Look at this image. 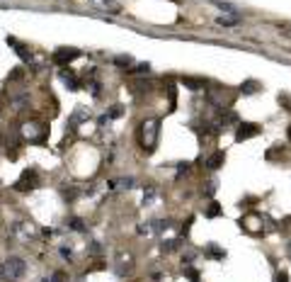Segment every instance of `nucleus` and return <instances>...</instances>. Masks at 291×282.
Instances as JSON below:
<instances>
[{
  "mask_svg": "<svg viewBox=\"0 0 291 282\" xmlns=\"http://www.w3.org/2000/svg\"><path fill=\"white\" fill-rule=\"evenodd\" d=\"M238 224L243 226L248 234H272V231H277V222L269 214H262V212H257V209L243 214L238 219Z\"/></svg>",
  "mask_w": 291,
  "mask_h": 282,
  "instance_id": "obj_1",
  "label": "nucleus"
},
{
  "mask_svg": "<svg viewBox=\"0 0 291 282\" xmlns=\"http://www.w3.org/2000/svg\"><path fill=\"white\" fill-rule=\"evenodd\" d=\"M158 129H160V119H155V117H148L146 122H141L139 144L146 154H153V149H155V144H158Z\"/></svg>",
  "mask_w": 291,
  "mask_h": 282,
  "instance_id": "obj_2",
  "label": "nucleus"
},
{
  "mask_svg": "<svg viewBox=\"0 0 291 282\" xmlns=\"http://www.w3.org/2000/svg\"><path fill=\"white\" fill-rule=\"evenodd\" d=\"M25 270H27V265H25V260L22 258H8L5 263H3V268H0V277L8 282H15L20 280L22 275H25Z\"/></svg>",
  "mask_w": 291,
  "mask_h": 282,
  "instance_id": "obj_3",
  "label": "nucleus"
},
{
  "mask_svg": "<svg viewBox=\"0 0 291 282\" xmlns=\"http://www.w3.org/2000/svg\"><path fill=\"white\" fill-rule=\"evenodd\" d=\"M22 136H25L29 144H44L46 136H49V127H46L44 122L32 119V122H27V124H22Z\"/></svg>",
  "mask_w": 291,
  "mask_h": 282,
  "instance_id": "obj_4",
  "label": "nucleus"
},
{
  "mask_svg": "<svg viewBox=\"0 0 291 282\" xmlns=\"http://www.w3.org/2000/svg\"><path fill=\"white\" fill-rule=\"evenodd\" d=\"M37 185H39V173L34 168H27L20 175V180L15 183V190H17V192H29V190H34Z\"/></svg>",
  "mask_w": 291,
  "mask_h": 282,
  "instance_id": "obj_5",
  "label": "nucleus"
},
{
  "mask_svg": "<svg viewBox=\"0 0 291 282\" xmlns=\"http://www.w3.org/2000/svg\"><path fill=\"white\" fill-rule=\"evenodd\" d=\"M207 100L214 105V107L223 110V107H231V105H233L236 95H233V93H228V90H211V93L207 95Z\"/></svg>",
  "mask_w": 291,
  "mask_h": 282,
  "instance_id": "obj_6",
  "label": "nucleus"
},
{
  "mask_svg": "<svg viewBox=\"0 0 291 282\" xmlns=\"http://www.w3.org/2000/svg\"><path fill=\"white\" fill-rule=\"evenodd\" d=\"M75 58H80V49H75V46H58L54 51V63L58 66H66Z\"/></svg>",
  "mask_w": 291,
  "mask_h": 282,
  "instance_id": "obj_7",
  "label": "nucleus"
},
{
  "mask_svg": "<svg viewBox=\"0 0 291 282\" xmlns=\"http://www.w3.org/2000/svg\"><path fill=\"white\" fill-rule=\"evenodd\" d=\"M260 134V124H255V122H243V124H238V131H236V141H248L252 136H257Z\"/></svg>",
  "mask_w": 291,
  "mask_h": 282,
  "instance_id": "obj_8",
  "label": "nucleus"
},
{
  "mask_svg": "<svg viewBox=\"0 0 291 282\" xmlns=\"http://www.w3.org/2000/svg\"><path fill=\"white\" fill-rule=\"evenodd\" d=\"M131 265H134L131 253H119L117 255V272H119V275H126V272L131 270Z\"/></svg>",
  "mask_w": 291,
  "mask_h": 282,
  "instance_id": "obj_9",
  "label": "nucleus"
},
{
  "mask_svg": "<svg viewBox=\"0 0 291 282\" xmlns=\"http://www.w3.org/2000/svg\"><path fill=\"white\" fill-rule=\"evenodd\" d=\"M8 44H10L15 51L20 54V58H22V61H32V54H29V49H27V46H25L22 42H17L15 37H8Z\"/></svg>",
  "mask_w": 291,
  "mask_h": 282,
  "instance_id": "obj_10",
  "label": "nucleus"
},
{
  "mask_svg": "<svg viewBox=\"0 0 291 282\" xmlns=\"http://www.w3.org/2000/svg\"><path fill=\"white\" fill-rule=\"evenodd\" d=\"M58 76H61V81H63V83L68 85L70 90H78V88H80V81L75 78V73H73L70 68H63L61 73H58Z\"/></svg>",
  "mask_w": 291,
  "mask_h": 282,
  "instance_id": "obj_11",
  "label": "nucleus"
},
{
  "mask_svg": "<svg viewBox=\"0 0 291 282\" xmlns=\"http://www.w3.org/2000/svg\"><path fill=\"white\" fill-rule=\"evenodd\" d=\"M129 187H134V180L131 178H117V180H110V190L114 192H124Z\"/></svg>",
  "mask_w": 291,
  "mask_h": 282,
  "instance_id": "obj_12",
  "label": "nucleus"
},
{
  "mask_svg": "<svg viewBox=\"0 0 291 282\" xmlns=\"http://www.w3.org/2000/svg\"><path fill=\"white\" fill-rule=\"evenodd\" d=\"M223 161H226V154H223V151H214V154H211V156L207 158V168H209V170L221 168Z\"/></svg>",
  "mask_w": 291,
  "mask_h": 282,
  "instance_id": "obj_13",
  "label": "nucleus"
},
{
  "mask_svg": "<svg viewBox=\"0 0 291 282\" xmlns=\"http://www.w3.org/2000/svg\"><path fill=\"white\" fill-rule=\"evenodd\" d=\"M204 255H207V258H214V260H223V258H226V251L219 248L216 243H209L207 251H204Z\"/></svg>",
  "mask_w": 291,
  "mask_h": 282,
  "instance_id": "obj_14",
  "label": "nucleus"
},
{
  "mask_svg": "<svg viewBox=\"0 0 291 282\" xmlns=\"http://www.w3.org/2000/svg\"><path fill=\"white\" fill-rule=\"evenodd\" d=\"M260 88H262V85L257 83V81H245V83L240 85V93H243V95H255Z\"/></svg>",
  "mask_w": 291,
  "mask_h": 282,
  "instance_id": "obj_15",
  "label": "nucleus"
},
{
  "mask_svg": "<svg viewBox=\"0 0 291 282\" xmlns=\"http://www.w3.org/2000/svg\"><path fill=\"white\" fill-rule=\"evenodd\" d=\"M182 272H184V277H189V282H199V270L192 268L189 263H182Z\"/></svg>",
  "mask_w": 291,
  "mask_h": 282,
  "instance_id": "obj_16",
  "label": "nucleus"
},
{
  "mask_svg": "<svg viewBox=\"0 0 291 282\" xmlns=\"http://www.w3.org/2000/svg\"><path fill=\"white\" fill-rule=\"evenodd\" d=\"M85 119H90V114L78 107V110H75V114L70 117V127H78V124H80V122H85Z\"/></svg>",
  "mask_w": 291,
  "mask_h": 282,
  "instance_id": "obj_17",
  "label": "nucleus"
},
{
  "mask_svg": "<svg viewBox=\"0 0 291 282\" xmlns=\"http://www.w3.org/2000/svg\"><path fill=\"white\" fill-rule=\"evenodd\" d=\"M180 243H182V239H172V241H163V253H172V251H177L180 248Z\"/></svg>",
  "mask_w": 291,
  "mask_h": 282,
  "instance_id": "obj_18",
  "label": "nucleus"
},
{
  "mask_svg": "<svg viewBox=\"0 0 291 282\" xmlns=\"http://www.w3.org/2000/svg\"><path fill=\"white\" fill-rule=\"evenodd\" d=\"M97 8H102V10H112V13H117L119 8H117V3L114 0H92Z\"/></svg>",
  "mask_w": 291,
  "mask_h": 282,
  "instance_id": "obj_19",
  "label": "nucleus"
},
{
  "mask_svg": "<svg viewBox=\"0 0 291 282\" xmlns=\"http://www.w3.org/2000/svg\"><path fill=\"white\" fill-rule=\"evenodd\" d=\"M204 214H207L209 219H214V217H221V204H219V202H211Z\"/></svg>",
  "mask_w": 291,
  "mask_h": 282,
  "instance_id": "obj_20",
  "label": "nucleus"
},
{
  "mask_svg": "<svg viewBox=\"0 0 291 282\" xmlns=\"http://www.w3.org/2000/svg\"><path fill=\"white\" fill-rule=\"evenodd\" d=\"M61 197L66 199V202H73V199L78 197V190L75 187H61Z\"/></svg>",
  "mask_w": 291,
  "mask_h": 282,
  "instance_id": "obj_21",
  "label": "nucleus"
},
{
  "mask_svg": "<svg viewBox=\"0 0 291 282\" xmlns=\"http://www.w3.org/2000/svg\"><path fill=\"white\" fill-rule=\"evenodd\" d=\"M182 83L187 88H192V90H202L204 88V81H197V78H182Z\"/></svg>",
  "mask_w": 291,
  "mask_h": 282,
  "instance_id": "obj_22",
  "label": "nucleus"
},
{
  "mask_svg": "<svg viewBox=\"0 0 291 282\" xmlns=\"http://www.w3.org/2000/svg\"><path fill=\"white\" fill-rule=\"evenodd\" d=\"M216 8H221V10H226V13H231V15H236V8L231 5V3H226V0H211Z\"/></svg>",
  "mask_w": 291,
  "mask_h": 282,
  "instance_id": "obj_23",
  "label": "nucleus"
},
{
  "mask_svg": "<svg viewBox=\"0 0 291 282\" xmlns=\"http://www.w3.org/2000/svg\"><path fill=\"white\" fill-rule=\"evenodd\" d=\"M114 63H117V66H122V68H126V66H134V58L126 54V56H117V58H114Z\"/></svg>",
  "mask_w": 291,
  "mask_h": 282,
  "instance_id": "obj_24",
  "label": "nucleus"
},
{
  "mask_svg": "<svg viewBox=\"0 0 291 282\" xmlns=\"http://www.w3.org/2000/svg\"><path fill=\"white\" fill-rule=\"evenodd\" d=\"M216 22H219V25H223V27H233V25H238L240 20H238V17H219Z\"/></svg>",
  "mask_w": 291,
  "mask_h": 282,
  "instance_id": "obj_25",
  "label": "nucleus"
},
{
  "mask_svg": "<svg viewBox=\"0 0 291 282\" xmlns=\"http://www.w3.org/2000/svg\"><path fill=\"white\" fill-rule=\"evenodd\" d=\"M148 70H151V66H148V63H139L136 68H131L129 73H131V76H143V73H148Z\"/></svg>",
  "mask_w": 291,
  "mask_h": 282,
  "instance_id": "obj_26",
  "label": "nucleus"
},
{
  "mask_svg": "<svg viewBox=\"0 0 291 282\" xmlns=\"http://www.w3.org/2000/svg\"><path fill=\"white\" fill-rule=\"evenodd\" d=\"M167 98H170V112L175 110V100H177V95H175V85L170 83L167 85Z\"/></svg>",
  "mask_w": 291,
  "mask_h": 282,
  "instance_id": "obj_27",
  "label": "nucleus"
},
{
  "mask_svg": "<svg viewBox=\"0 0 291 282\" xmlns=\"http://www.w3.org/2000/svg\"><path fill=\"white\" fill-rule=\"evenodd\" d=\"M189 168H192L189 163H177V175H175V178L180 180L182 175H187V173H189Z\"/></svg>",
  "mask_w": 291,
  "mask_h": 282,
  "instance_id": "obj_28",
  "label": "nucleus"
},
{
  "mask_svg": "<svg viewBox=\"0 0 291 282\" xmlns=\"http://www.w3.org/2000/svg\"><path fill=\"white\" fill-rule=\"evenodd\" d=\"M68 224H70V229H75V231H85V224H83V219H78V217H75V219H70Z\"/></svg>",
  "mask_w": 291,
  "mask_h": 282,
  "instance_id": "obj_29",
  "label": "nucleus"
},
{
  "mask_svg": "<svg viewBox=\"0 0 291 282\" xmlns=\"http://www.w3.org/2000/svg\"><path fill=\"white\" fill-rule=\"evenodd\" d=\"M153 197H155V190H153V187H148V192L143 195V204H148V202H153Z\"/></svg>",
  "mask_w": 291,
  "mask_h": 282,
  "instance_id": "obj_30",
  "label": "nucleus"
},
{
  "mask_svg": "<svg viewBox=\"0 0 291 282\" xmlns=\"http://www.w3.org/2000/svg\"><path fill=\"white\" fill-rule=\"evenodd\" d=\"M274 282H289V272H284V270L277 272V280H274Z\"/></svg>",
  "mask_w": 291,
  "mask_h": 282,
  "instance_id": "obj_31",
  "label": "nucleus"
},
{
  "mask_svg": "<svg viewBox=\"0 0 291 282\" xmlns=\"http://www.w3.org/2000/svg\"><path fill=\"white\" fill-rule=\"evenodd\" d=\"M46 282H66V275H63V272H56L54 277H51V280H46Z\"/></svg>",
  "mask_w": 291,
  "mask_h": 282,
  "instance_id": "obj_32",
  "label": "nucleus"
},
{
  "mask_svg": "<svg viewBox=\"0 0 291 282\" xmlns=\"http://www.w3.org/2000/svg\"><path fill=\"white\" fill-rule=\"evenodd\" d=\"M10 78H13V81H20V78H22V68H13Z\"/></svg>",
  "mask_w": 291,
  "mask_h": 282,
  "instance_id": "obj_33",
  "label": "nucleus"
},
{
  "mask_svg": "<svg viewBox=\"0 0 291 282\" xmlns=\"http://www.w3.org/2000/svg\"><path fill=\"white\" fill-rule=\"evenodd\" d=\"M194 258H197V253H194V251H189V253H187L184 258H182V263H192Z\"/></svg>",
  "mask_w": 291,
  "mask_h": 282,
  "instance_id": "obj_34",
  "label": "nucleus"
},
{
  "mask_svg": "<svg viewBox=\"0 0 291 282\" xmlns=\"http://www.w3.org/2000/svg\"><path fill=\"white\" fill-rule=\"evenodd\" d=\"M100 251H102V248H100V243H92V246H90V253H92V255H97Z\"/></svg>",
  "mask_w": 291,
  "mask_h": 282,
  "instance_id": "obj_35",
  "label": "nucleus"
},
{
  "mask_svg": "<svg viewBox=\"0 0 291 282\" xmlns=\"http://www.w3.org/2000/svg\"><path fill=\"white\" fill-rule=\"evenodd\" d=\"M61 255H63V258H70V248H61Z\"/></svg>",
  "mask_w": 291,
  "mask_h": 282,
  "instance_id": "obj_36",
  "label": "nucleus"
},
{
  "mask_svg": "<svg viewBox=\"0 0 291 282\" xmlns=\"http://www.w3.org/2000/svg\"><path fill=\"white\" fill-rule=\"evenodd\" d=\"M286 255L291 258V241H289V246H286Z\"/></svg>",
  "mask_w": 291,
  "mask_h": 282,
  "instance_id": "obj_37",
  "label": "nucleus"
},
{
  "mask_svg": "<svg viewBox=\"0 0 291 282\" xmlns=\"http://www.w3.org/2000/svg\"><path fill=\"white\" fill-rule=\"evenodd\" d=\"M289 141H291V127H289Z\"/></svg>",
  "mask_w": 291,
  "mask_h": 282,
  "instance_id": "obj_38",
  "label": "nucleus"
}]
</instances>
